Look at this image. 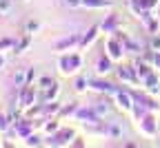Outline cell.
Masks as SVG:
<instances>
[{"instance_id":"cell-1","label":"cell","mask_w":160,"mask_h":148,"mask_svg":"<svg viewBox=\"0 0 160 148\" xmlns=\"http://www.w3.org/2000/svg\"><path fill=\"white\" fill-rule=\"evenodd\" d=\"M78 64H80V60H78L76 55H71V58H62V60H60V67H62L60 71H62V73H71V71H76L73 67H78Z\"/></svg>"},{"instance_id":"cell-2","label":"cell","mask_w":160,"mask_h":148,"mask_svg":"<svg viewBox=\"0 0 160 148\" xmlns=\"http://www.w3.org/2000/svg\"><path fill=\"white\" fill-rule=\"evenodd\" d=\"M118 102H120V109H125V111L131 109V99H129L125 93H118Z\"/></svg>"},{"instance_id":"cell-3","label":"cell","mask_w":160,"mask_h":148,"mask_svg":"<svg viewBox=\"0 0 160 148\" xmlns=\"http://www.w3.org/2000/svg\"><path fill=\"white\" fill-rule=\"evenodd\" d=\"M82 5H89V7H105V5H111L109 0H82Z\"/></svg>"},{"instance_id":"cell-4","label":"cell","mask_w":160,"mask_h":148,"mask_svg":"<svg viewBox=\"0 0 160 148\" xmlns=\"http://www.w3.org/2000/svg\"><path fill=\"white\" fill-rule=\"evenodd\" d=\"M91 86H93L96 91H113L111 84H107V82H91Z\"/></svg>"},{"instance_id":"cell-5","label":"cell","mask_w":160,"mask_h":148,"mask_svg":"<svg viewBox=\"0 0 160 148\" xmlns=\"http://www.w3.org/2000/svg\"><path fill=\"white\" fill-rule=\"evenodd\" d=\"M11 0H0V16H5V13H9L11 11Z\"/></svg>"},{"instance_id":"cell-6","label":"cell","mask_w":160,"mask_h":148,"mask_svg":"<svg viewBox=\"0 0 160 148\" xmlns=\"http://www.w3.org/2000/svg\"><path fill=\"white\" fill-rule=\"evenodd\" d=\"M118 75H120V80H127V82H133L136 77H133V73L129 71V69H120L118 71Z\"/></svg>"},{"instance_id":"cell-7","label":"cell","mask_w":160,"mask_h":148,"mask_svg":"<svg viewBox=\"0 0 160 148\" xmlns=\"http://www.w3.org/2000/svg\"><path fill=\"white\" fill-rule=\"evenodd\" d=\"M98 71H100V73H109V71H111L109 60H100V62H98Z\"/></svg>"},{"instance_id":"cell-8","label":"cell","mask_w":160,"mask_h":148,"mask_svg":"<svg viewBox=\"0 0 160 148\" xmlns=\"http://www.w3.org/2000/svg\"><path fill=\"white\" fill-rule=\"evenodd\" d=\"M27 47H29V35H27V38H22V40H20V44L16 47V51H18V53H22V51H25Z\"/></svg>"},{"instance_id":"cell-9","label":"cell","mask_w":160,"mask_h":148,"mask_svg":"<svg viewBox=\"0 0 160 148\" xmlns=\"http://www.w3.org/2000/svg\"><path fill=\"white\" fill-rule=\"evenodd\" d=\"M147 82H149V91H153V93H156V91H158V89H160V84H158V82H156V80H153V77H151V75H149V77H147Z\"/></svg>"},{"instance_id":"cell-10","label":"cell","mask_w":160,"mask_h":148,"mask_svg":"<svg viewBox=\"0 0 160 148\" xmlns=\"http://www.w3.org/2000/svg\"><path fill=\"white\" fill-rule=\"evenodd\" d=\"M93 38H96V29H91V31H89V33L82 38V44H89V42H91Z\"/></svg>"},{"instance_id":"cell-11","label":"cell","mask_w":160,"mask_h":148,"mask_svg":"<svg viewBox=\"0 0 160 148\" xmlns=\"http://www.w3.org/2000/svg\"><path fill=\"white\" fill-rule=\"evenodd\" d=\"M151 49L156 53H160V38H151Z\"/></svg>"},{"instance_id":"cell-12","label":"cell","mask_w":160,"mask_h":148,"mask_svg":"<svg viewBox=\"0 0 160 148\" xmlns=\"http://www.w3.org/2000/svg\"><path fill=\"white\" fill-rule=\"evenodd\" d=\"M65 5H67V7H71V9H76V7L82 5V0H65Z\"/></svg>"},{"instance_id":"cell-13","label":"cell","mask_w":160,"mask_h":148,"mask_svg":"<svg viewBox=\"0 0 160 148\" xmlns=\"http://www.w3.org/2000/svg\"><path fill=\"white\" fill-rule=\"evenodd\" d=\"M27 31H29V33L38 31V22H33V20H29V22H27Z\"/></svg>"},{"instance_id":"cell-14","label":"cell","mask_w":160,"mask_h":148,"mask_svg":"<svg viewBox=\"0 0 160 148\" xmlns=\"http://www.w3.org/2000/svg\"><path fill=\"white\" fill-rule=\"evenodd\" d=\"M109 47H111V58H118V55H120V51H118V44H116V42H111Z\"/></svg>"},{"instance_id":"cell-15","label":"cell","mask_w":160,"mask_h":148,"mask_svg":"<svg viewBox=\"0 0 160 148\" xmlns=\"http://www.w3.org/2000/svg\"><path fill=\"white\" fill-rule=\"evenodd\" d=\"M71 42H76V40H73V38H69V40H62V42H60V44H58V47H60V49H62V47H69V44H71Z\"/></svg>"},{"instance_id":"cell-16","label":"cell","mask_w":160,"mask_h":148,"mask_svg":"<svg viewBox=\"0 0 160 148\" xmlns=\"http://www.w3.org/2000/svg\"><path fill=\"white\" fill-rule=\"evenodd\" d=\"M27 144H29V146H36V144H40V141H38V137H36V135H31V137L27 139Z\"/></svg>"},{"instance_id":"cell-17","label":"cell","mask_w":160,"mask_h":148,"mask_svg":"<svg viewBox=\"0 0 160 148\" xmlns=\"http://www.w3.org/2000/svg\"><path fill=\"white\" fill-rule=\"evenodd\" d=\"M5 128H7V122H5L2 115H0V131H5Z\"/></svg>"},{"instance_id":"cell-18","label":"cell","mask_w":160,"mask_h":148,"mask_svg":"<svg viewBox=\"0 0 160 148\" xmlns=\"http://www.w3.org/2000/svg\"><path fill=\"white\" fill-rule=\"evenodd\" d=\"M76 89H78V91H82V89H85V80H78V86H76Z\"/></svg>"},{"instance_id":"cell-19","label":"cell","mask_w":160,"mask_h":148,"mask_svg":"<svg viewBox=\"0 0 160 148\" xmlns=\"http://www.w3.org/2000/svg\"><path fill=\"white\" fill-rule=\"evenodd\" d=\"M156 64H160V55H156Z\"/></svg>"},{"instance_id":"cell-20","label":"cell","mask_w":160,"mask_h":148,"mask_svg":"<svg viewBox=\"0 0 160 148\" xmlns=\"http://www.w3.org/2000/svg\"><path fill=\"white\" fill-rule=\"evenodd\" d=\"M0 67H2V58H0Z\"/></svg>"}]
</instances>
